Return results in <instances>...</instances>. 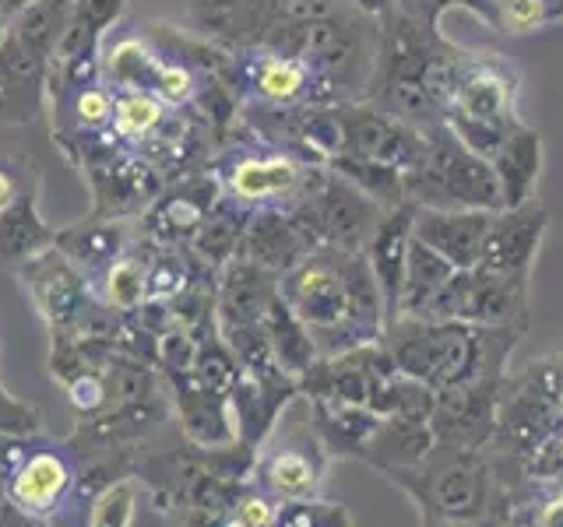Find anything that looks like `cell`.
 Wrapping results in <instances>:
<instances>
[{
    "label": "cell",
    "instance_id": "6da1fadb",
    "mask_svg": "<svg viewBox=\"0 0 563 527\" xmlns=\"http://www.w3.org/2000/svg\"><path fill=\"white\" fill-rule=\"evenodd\" d=\"M462 57L465 49L437 32V18L395 4L380 18L377 67L363 99L419 131L444 123Z\"/></svg>",
    "mask_w": 563,
    "mask_h": 527
},
{
    "label": "cell",
    "instance_id": "7a4b0ae2",
    "mask_svg": "<svg viewBox=\"0 0 563 527\" xmlns=\"http://www.w3.org/2000/svg\"><path fill=\"white\" fill-rule=\"evenodd\" d=\"M286 303L328 356L380 341L387 324L384 299L363 250L345 246H324L299 260L286 281Z\"/></svg>",
    "mask_w": 563,
    "mask_h": 527
},
{
    "label": "cell",
    "instance_id": "3957f363",
    "mask_svg": "<svg viewBox=\"0 0 563 527\" xmlns=\"http://www.w3.org/2000/svg\"><path fill=\"white\" fill-rule=\"evenodd\" d=\"M521 334L525 330L518 327L395 316L384 324L380 345L395 359V369L422 380L433 391H444V386L504 377Z\"/></svg>",
    "mask_w": 563,
    "mask_h": 527
},
{
    "label": "cell",
    "instance_id": "277c9868",
    "mask_svg": "<svg viewBox=\"0 0 563 527\" xmlns=\"http://www.w3.org/2000/svg\"><path fill=\"white\" fill-rule=\"evenodd\" d=\"M405 496L419 506V517L468 520V524H500L515 503V492L504 482V471L486 450H457L433 444L416 468L387 474Z\"/></svg>",
    "mask_w": 563,
    "mask_h": 527
},
{
    "label": "cell",
    "instance_id": "5b68a950",
    "mask_svg": "<svg viewBox=\"0 0 563 527\" xmlns=\"http://www.w3.org/2000/svg\"><path fill=\"white\" fill-rule=\"evenodd\" d=\"M405 201L416 208H444V211H500V183L493 166L475 155L448 123L422 127L419 158L405 169Z\"/></svg>",
    "mask_w": 563,
    "mask_h": 527
},
{
    "label": "cell",
    "instance_id": "8992f818",
    "mask_svg": "<svg viewBox=\"0 0 563 527\" xmlns=\"http://www.w3.org/2000/svg\"><path fill=\"white\" fill-rule=\"evenodd\" d=\"M556 433H563V412L553 383V356L525 369H507L497 401V439L489 447L521 461Z\"/></svg>",
    "mask_w": 563,
    "mask_h": 527
},
{
    "label": "cell",
    "instance_id": "52a82bcc",
    "mask_svg": "<svg viewBox=\"0 0 563 527\" xmlns=\"http://www.w3.org/2000/svg\"><path fill=\"white\" fill-rule=\"evenodd\" d=\"M528 289L532 278L493 274L483 268L454 271L433 295L427 316L419 321H465L483 327H528Z\"/></svg>",
    "mask_w": 563,
    "mask_h": 527
},
{
    "label": "cell",
    "instance_id": "ba28073f",
    "mask_svg": "<svg viewBox=\"0 0 563 527\" xmlns=\"http://www.w3.org/2000/svg\"><path fill=\"white\" fill-rule=\"evenodd\" d=\"M518 67L500 53H465L454 75L448 113L493 127H518Z\"/></svg>",
    "mask_w": 563,
    "mask_h": 527
},
{
    "label": "cell",
    "instance_id": "9c48e42d",
    "mask_svg": "<svg viewBox=\"0 0 563 527\" xmlns=\"http://www.w3.org/2000/svg\"><path fill=\"white\" fill-rule=\"evenodd\" d=\"M342 123V152L369 158V162L391 166V169H409L419 148H422V131L405 123L391 113H384L380 105L366 99H349L334 105Z\"/></svg>",
    "mask_w": 563,
    "mask_h": 527
},
{
    "label": "cell",
    "instance_id": "30bf717a",
    "mask_svg": "<svg viewBox=\"0 0 563 527\" xmlns=\"http://www.w3.org/2000/svg\"><path fill=\"white\" fill-rule=\"evenodd\" d=\"M504 377L444 386L433 397L430 429L433 439L457 450H486L497 439V401Z\"/></svg>",
    "mask_w": 563,
    "mask_h": 527
},
{
    "label": "cell",
    "instance_id": "8fae6325",
    "mask_svg": "<svg viewBox=\"0 0 563 527\" xmlns=\"http://www.w3.org/2000/svg\"><path fill=\"white\" fill-rule=\"evenodd\" d=\"M545 225H550V215H545V208L536 198L518 208L493 211L475 268L510 278H532L539 246L545 239Z\"/></svg>",
    "mask_w": 563,
    "mask_h": 527
},
{
    "label": "cell",
    "instance_id": "7c38bea8",
    "mask_svg": "<svg viewBox=\"0 0 563 527\" xmlns=\"http://www.w3.org/2000/svg\"><path fill=\"white\" fill-rule=\"evenodd\" d=\"M391 373H395V359L387 356V348L380 341L339 351V356H328L324 362L310 366L317 401H339V404H366L374 386Z\"/></svg>",
    "mask_w": 563,
    "mask_h": 527
},
{
    "label": "cell",
    "instance_id": "4fadbf2b",
    "mask_svg": "<svg viewBox=\"0 0 563 527\" xmlns=\"http://www.w3.org/2000/svg\"><path fill=\"white\" fill-rule=\"evenodd\" d=\"M412 201H401L395 208H384L380 218L369 233L363 257L369 264V274H374L380 299H384V313L387 321L398 316L401 303V281H405V257H409V243H412Z\"/></svg>",
    "mask_w": 563,
    "mask_h": 527
},
{
    "label": "cell",
    "instance_id": "5bb4252c",
    "mask_svg": "<svg viewBox=\"0 0 563 527\" xmlns=\"http://www.w3.org/2000/svg\"><path fill=\"white\" fill-rule=\"evenodd\" d=\"M493 211H444V208H416L412 211V239L430 246L433 254L451 260L457 271L475 268L486 239Z\"/></svg>",
    "mask_w": 563,
    "mask_h": 527
},
{
    "label": "cell",
    "instance_id": "9a60e30c",
    "mask_svg": "<svg viewBox=\"0 0 563 527\" xmlns=\"http://www.w3.org/2000/svg\"><path fill=\"white\" fill-rule=\"evenodd\" d=\"M313 176H317L313 166L296 162L289 155H261L236 162L233 176H229V187H233L236 198L251 204H275L286 198L299 201Z\"/></svg>",
    "mask_w": 563,
    "mask_h": 527
},
{
    "label": "cell",
    "instance_id": "2e32d148",
    "mask_svg": "<svg viewBox=\"0 0 563 527\" xmlns=\"http://www.w3.org/2000/svg\"><path fill=\"white\" fill-rule=\"evenodd\" d=\"M489 166L500 183L504 208H518L525 201H532L542 172V134L536 127H528V123H518L504 137L497 155L489 158Z\"/></svg>",
    "mask_w": 563,
    "mask_h": 527
},
{
    "label": "cell",
    "instance_id": "e0dca14e",
    "mask_svg": "<svg viewBox=\"0 0 563 527\" xmlns=\"http://www.w3.org/2000/svg\"><path fill=\"white\" fill-rule=\"evenodd\" d=\"M433 429L430 422L422 418H380L374 436L366 439L363 447V461L374 464L377 471L391 474V471H401V468H416L422 457L433 450Z\"/></svg>",
    "mask_w": 563,
    "mask_h": 527
},
{
    "label": "cell",
    "instance_id": "ac0fdd59",
    "mask_svg": "<svg viewBox=\"0 0 563 527\" xmlns=\"http://www.w3.org/2000/svg\"><path fill=\"white\" fill-rule=\"evenodd\" d=\"M313 81L324 85L307 60L286 57V53H261V57L254 60V70H251L254 92L264 102H275V105H292L299 99L313 96ZM324 92H328V99H334V92L328 85H324Z\"/></svg>",
    "mask_w": 563,
    "mask_h": 527
},
{
    "label": "cell",
    "instance_id": "d6986e66",
    "mask_svg": "<svg viewBox=\"0 0 563 527\" xmlns=\"http://www.w3.org/2000/svg\"><path fill=\"white\" fill-rule=\"evenodd\" d=\"M70 485V468L60 453H35L11 479V500L29 514H49Z\"/></svg>",
    "mask_w": 563,
    "mask_h": 527
},
{
    "label": "cell",
    "instance_id": "ffe728a7",
    "mask_svg": "<svg viewBox=\"0 0 563 527\" xmlns=\"http://www.w3.org/2000/svg\"><path fill=\"white\" fill-rule=\"evenodd\" d=\"M457 268L440 254H433L430 246H422L419 239L409 243V257H405V281H401V303L398 316H427L433 295L444 289V281Z\"/></svg>",
    "mask_w": 563,
    "mask_h": 527
},
{
    "label": "cell",
    "instance_id": "44dd1931",
    "mask_svg": "<svg viewBox=\"0 0 563 527\" xmlns=\"http://www.w3.org/2000/svg\"><path fill=\"white\" fill-rule=\"evenodd\" d=\"M321 471H324V461H321V453H313V447H310V453L307 450H278L261 464V485L282 503L307 500L317 492V485H321Z\"/></svg>",
    "mask_w": 563,
    "mask_h": 527
},
{
    "label": "cell",
    "instance_id": "7402d4cb",
    "mask_svg": "<svg viewBox=\"0 0 563 527\" xmlns=\"http://www.w3.org/2000/svg\"><path fill=\"white\" fill-rule=\"evenodd\" d=\"M380 415L369 412L366 404H339V401H317V426H321L324 444L331 453L363 457L366 439L374 436Z\"/></svg>",
    "mask_w": 563,
    "mask_h": 527
},
{
    "label": "cell",
    "instance_id": "603a6c76",
    "mask_svg": "<svg viewBox=\"0 0 563 527\" xmlns=\"http://www.w3.org/2000/svg\"><path fill=\"white\" fill-rule=\"evenodd\" d=\"M433 397H437L433 386H427L422 380H416L409 373H401V369H395L391 377H384L374 386V394H369L366 408L377 412L380 418L398 415V418H422V422H430Z\"/></svg>",
    "mask_w": 563,
    "mask_h": 527
},
{
    "label": "cell",
    "instance_id": "cb8c5ba5",
    "mask_svg": "<svg viewBox=\"0 0 563 527\" xmlns=\"http://www.w3.org/2000/svg\"><path fill=\"white\" fill-rule=\"evenodd\" d=\"M328 166H331V172H339L342 180H349L360 193H366L377 208H395L405 201V183H401L405 172L401 169L369 162V158H356V155H345V152L334 155Z\"/></svg>",
    "mask_w": 563,
    "mask_h": 527
},
{
    "label": "cell",
    "instance_id": "d4e9b609",
    "mask_svg": "<svg viewBox=\"0 0 563 527\" xmlns=\"http://www.w3.org/2000/svg\"><path fill=\"white\" fill-rule=\"evenodd\" d=\"M272 334H275V351H278V359L286 362V369L303 373V369L313 366L317 345L310 338V330L292 313V306L282 303V299H272Z\"/></svg>",
    "mask_w": 563,
    "mask_h": 527
},
{
    "label": "cell",
    "instance_id": "484cf974",
    "mask_svg": "<svg viewBox=\"0 0 563 527\" xmlns=\"http://www.w3.org/2000/svg\"><path fill=\"white\" fill-rule=\"evenodd\" d=\"M275 527H356L342 503L324 500H289L275 509Z\"/></svg>",
    "mask_w": 563,
    "mask_h": 527
},
{
    "label": "cell",
    "instance_id": "4316f807",
    "mask_svg": "<svg viewBox=\"0 0 563 527\" xmlns=\"http://www.w3.org/2000/svg\"><path fill=\"white\" fill-rule=\"evenodd\" d=\"M521 479L536 489H563V433L550 436L542 447H536L528 457H521Z\"/></svg>",
    "mask_w": 563,
    "mask_h": 527
},
{
    "label": "cell",
    "instance_id": "83f0119b",
    "mask_svg": "<svg viewBox=\"0 0 563 527\" xmlns=\"http://www.w3.org/2000/svg\"><path fill=\"white\" fill-rule=\"evenodd\" d=\"M556 18L553 0H497V22L504 32H532Z\"/></svg>",
    "mask_w": 563,
    "mask_h": 527
},
{
    "label": "cell",
    "instance_id": "f1b7e54d",
    "mask_svg": "<svg viewBox=\"0 0 563 527\" xmlns=\"http://www.w3.org/2000/svg\"><path fill=\"white\" fill-rule=\"evenodd\" d=\"M158 116H163V105H158L152 96L131 92V96H123L117 105V131L128 134V137H141L155 127Z\"/></svg>",
    "mask_w": 563,
    "mask_h": 527
},
{
    "label": "cell",
    "instance_id": "f546056e",
    "mask_svg": "<svg viewBox=\"0 0 563 527\" xmlns=\"http://www.w3.org/2000/svg\"><path fill=\"white\" fill-rule=\"evenodd\" d=\"M275 503L264 492H246L233 506V527H275Z\"/></svg>",
    "mask_w": 563,
    "mask_h": 527
},
{
    "label": "cell",
    "instance_id": "4dcf8cb0",
    "mask_svg": "<svg viewBox=\"0 0 563 527\" xmlns=\"http://www.w3.org/2000/svg\"><path fill=\"white\" fill-rule=\"evenodd\" d=\"M131 489H113L110 496H102V503L96 506L92 527H128L131 524Z\"/></svg>",
    "mask_w": 563,
    "mask_h": 527
},
{
    "label": "cell",
    "instance_id": "1f68e13d",
    "mask_svg": "<svg viewBox=\"0 0 563 527\" xmlns=\"http://www.w3.org/2000/svg\"><path fill=\"white\" fill-rule=\"evenodd\" d=\"M141 292H145V281H141V271L134 264H117L110 274V299L120 306H134Z\"/></svg>",
    "mask_w": 563,
    "mask_h": 527
},
{
    "label": "cell",
    "instance_id": "d6a6232c",
    "mask_svg": "<svg viewBox=\"0 0 563 527\" xmlns=\"http://www.w3.org/2000/svg\"><path fill=\"white\" fill-rule=\"evenodd\" d=\"M78 116L85 123H102L110 116V96L99 92V88H88V92L78 96Z\"/></svg>",
    "mask_w": 563,
    "mask_h": 527
},
{
    "label": "cell",
    "instance_id": "836d02e7",
    "mask_svg": "<svg viewBox=\"0 0 563 527\" xmlns=\"http://www.w3.org/2000/svg\"><path fill=\"white\" fill-rule=\"evenodd\" d=\"M536 524L539 527H563V489L542 492L536 503Z\"/></svg>",
    "mask_w": 563,
    "mask_h": 527
},
{
    "label": "cell",
    "instance_id": "e575fe53",
    "mask_svg": "<svg viewBox=\"0 0 563 527\" xmlns=\"http://www.w3.org/2000/svg\"><path fill=\"white\" fill-rule=\"evenodd\" d=\"M11 204H14V183L8 172H0V215L11 211Z\"/></svg>",
    "mask_w": 563,
    "mask_h": 527
},
{
    "label": "cell",
    "instance_id": "d590c367",
    "mask_svg": "<svg viewBox=\"0 0 563 527\" xmlns=\"http://www.w3.org/2000/svg\"><path fill=\"white\" fill-rule=\"evenodd\" d=\"M422 527H500V524H468V520H440V517H419Z\"/></svg>",
    "mask_w": 563,
    "mask_h": 527
},
{
    "label": "cell",
    "instance_id": "8d00e7d4",
    "mask_svg": "<svg viewBox=\"0 0 563 527\" xmlns=\"http://www.w3.org/2000/svg\"><path fill=\"white\" fill-rule=\"evenodd\" d=\"M553 383H556V401L563 412V356H553Z\"/></svg>",
    "mask_w": 563,
    "mask_h": 527
}]
</instances>
